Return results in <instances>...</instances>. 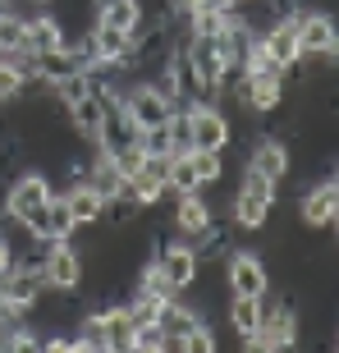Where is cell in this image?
Wrapping results in <instances>:
<instances>
[{
    "mask_svg": "<svg viewBox=\"0 0 339 353\" xmlns=\"http://www.w3.org/2000/svg\"><path fill=\"white\" fill-rule=\"evenodd\" d=\"M188 157H193V170H197V183H202V188L225 179V152H188Z\"/></svg>",
    "mask_w": 339,
    "mask_h": 353,
    "instance_id": "19",
    "label": "cell"
},
{
    "mask_svg": "<svg viewBox=\"0 0 339 353\" xmlns=\"http://www.w3.org/2000/svg\"><path fill=\"white\" fill-rule=\"evenodd\" d=\"M14 10V5H10V0H0V14H10Z\"/></svg>",
    "mask_w": 339,
    "mask_h": 353,
    "instance_id": "23",
    "label": "cell"
},
{
    "mask_svg": "<svg viewBox=\"0 0 339 353\" xmlns=\"http://www.w3.org/2000/svg\"><path fill=\"white\" fill-rule=\"evenodd\" d=\"M220 280L225 294H248V299H261L271 289V271H266V257L248 248H229L220 262Z\"/></svg>",
    "mask_w": 339,
    "mask_h": 353,
    "instance_id": "2",
    "label": "cell"
},
{
    "mask_svg": "<svg viewBox=\"0 0 339 353\" xmlns=\"http://www.w3.org/2000/svg\"><path fill=\"white\" fill-rule=\"evenodd\" d=\"M275 188H280V183H271L266 174L243 170V183H238L234 202H229V221H234V230H243V234L266 230V221L275 216Z\"/></svg>",
    "mask_w": 339,
    "mask_h": 353,
    "instance_id": "1",
    "label": "cell"
},
{
    "mask_svg": "<svg viewBox=\"0 0 339 353\" xmlns=\"http://www.w3.org/2000/svg\"><path fill=\"white\" fill-rule=\"evenodd\" d=\"M41 294H46V275L37 266H10V271L0 275V299L10 303V307H23V316Z\"/></svg>",
    "mask_w": 339,
    "mask_h": 353,
    "instance_id": "10",
    "label": "cell"
},
{
    "mask_svg": "<svg viewBox=\"0 0 339 353\" xmlns=\"http://www.w3.org/2000/svg\"><path fill=\"white\" fill-rule=\"evenodd\" d=\"M60 197H65V207H69V216H74V225H96L101 221V211H105V202L96 193H92L83 179H74V183H65L60 188Z\"/></svg>",
    "mask_w": 339,
    "mask_h": 353,
    "instance_id": "16",
    "label": "cell"
},
{
    "mask_svg": "<svg viewBox=\"0 0 339 353\" xmlns=\"http://www.w3.org/2000/svg\"><path fill=\"white\" fill-rule=\"evenodd\" d=\"M298 19V51L302 60H335L339 51V23L330 19L326 10H289Z\"/></svg>",
    "mask_w": 339,
    "mask_h": 353,
    "instance_id": "3",
    "label": "cell"
},
{
    "mask_svg": "<svg viewBox=\"0 0 339 353\" xmlns=\"http://www.w3.org/2000/svg\"><path fill=\"white\" fill-rule=\"evenodd\" d=\"M257 41H261V51L271 55L280 69H298V60H302V51H298V19L294 14H280V19H271V23L257 32Z\"/></svg>",
    "mask_w": 339,
    "mask_h": 353,
    "instance_id": "7",
    "label": "cell"
},
{
    "mask_svg": "<svg viewBox=\"0 0 339 353\" xmlns=\"http://www.w3.org/2000/svg\"><path fill=\"white\" fill-rule=\"evenodd\" d=\"M32 5H37V10H46V5H55V0H32Z\"/></svg>",
    "mask_w": 339,
    "mask_h": 353,
    "instance_id": "24",
    "label": "cell"
},
{
    "mask_svg": "<svg viewBox=\"0 0 339 353\" xmlns=\"http://www.w3.org/2000/svg\"><path fill=\"white\" fill-rule=\"evenodd\" d=\"M138 133H143V129H138L124 110H105L101 129H96V138H92V152H101V157H119L124 147L138 143Z\"/></svg>",
    "mask_w": 339,
    "mask_h": 353,
    "instance_id": "14",
    "label": "cell"
},
{
    "mask_svg": "<svg viewBox=\"0 0 339 353\" xmlns=\"http://www.w3.org/2000/svg\"><path fill=\"white\" fill-rule=\"evenodd\" d=\"M156 271L165 275V285L174 289V294H183V289L197 280V271H202V262H197V252L183 243V239H170V243H156Z\"/></svg>",
    "mask_w": 339,
    "mask_h": 353,
    "instance_id": "8",
    "label": "cell"
},
{
    "mask_svg": "<svg viewBox=\"0 0 339 353\" xmlns=\"http://www.w3.org/2000/svg\"><path fill=\"white\" fill-rule=\"evenodd\" d=\"M69 32L60 23V14L51 10H37V14H23V51L37 55V51H55V46H65Z\"/></svg>",
    "mask_w": 339,
    "mask_h": 353,
    "instance_id": "11",
    "label": "cell"
},
{
    "mask_svg": "<svg viewBox=\"0 0 339 353\" xmlns=\"http://www.w3.org/2000/svg\"><path fill=\"white\" fill-rule=\"evenodd\" d=\"M143 19H147L143 0H115V5L96 10V23H110V28H119V32H129V37L143 28Z\"/></svg>",
    "mask_w": 339,
    "mask_h": 353,
    "instance_id": "17",
    "label": "cell"
},
{
    "mask_svg": "<svg viewBox=\"0 0 339 353\" xmlns=\"http://www.w3.org/2000/svg\"><path fill=\"white\" fill-rule=\"evenodd\" d=\"M105 5H115V0H92V10H105Z\"/></svg>",
    "mask_w": 339,
    "mask_h": 353,
    "instance_id": "22",
    "label": "cell"
},
{
    "mask_svg": "<svg viewBox=\"0 0 339 353\" xmlns=\"http://www.w3.org/2000/svg\"><path fill=\"white\" fill-rule=\"evenodd\" d=\"M188 110V129H193V152H225L234 147V124L216 101H197L183 105Z\"/></svg>",
    "mask_w": 339,
    "mask_h": 353,
    "instance_id": "4",
    "label": "cell"
},
{
    "mask_svg": "<svg viewBox=\"0 0 339 353\" xmlns=\"http://www.w3.org/2000/svg\"><path fill=\"white\" fill-rule=\"evenodd\" d=\"M105 110H110V105L101 101V92H96V88H88V92L79 97V101H69V105H65L69 129L79 133L83 143H92V138H96V129H101V119H105Z\"/></svg>",
    "mask_w": 339,
    "mask_h": 353,
    "instance_id": "15",
    "label": "cell"
},
{
    "mask_svg": "<svg viewBox=\"0 0 339 353\" xmlns=\"http://www.w3.org/2000/svg\"><path fill=\"white\" fill-rule=\"evenodd\" d=\"M10 266H14V252H10V243H5V239H0V275L10 271Z\"/></svg>",
    "mask_w": 339,
    "mask_h": 353,
    "instance_id": "21",
    "label": "cell"
},
{
    "mask_svg": "<svg viewBox=\"0 0 339 353\" xmlns=\"http://www.w3.org/2000/svg\"><path fill=\"white\" fill-rule=\"evenodd\" d=\"M170 202H174V234L179 239L202 234V230L216 221V211H211V202L202 197V188H193V193H174Z\"/></svg>",
    "mask_w": 339,
    "mask_h": 353,
    "instance_id": "13",
    "label": "cell"
},
{
    "mask_svg": "<svg viewBox=\"0 0 339 353\" xmlns=\"http://www.w3.org/2000/svg\"><path fill=\"white\" fill-rule=\"evenodd\" d=\"M298 221H302V230H316V234L339 225V179L335 174L307 183L298 193Z\"/></svg>",
    "mask_w": 339,
    "mask_h": 353,
    "instance_id": "5",
    "label": "cell"
},
{
    "mask_svg": "<svg viewBox=\"0 0 339 353\" xmlns=\"http://www.w3.org/2000/svg\"><path fill=\"white\" fill-rule=\"evenodd\" d=\"M46 234L51 239H69L74 234V216H69V207H65L60 193H51V202H46Z\"/></svg>",
    "mask_w": 339,
    "mask_h": 353,
    "instance_id": "20",
    "label": "cell"
},
{
    "mask_svg": "<svg viewBox=\"0 0 339 353\" xmlns=\"http://www.w3.org/2000/svg\"><path fill=\"white\" fill-rule=\"evenodd\" d=\"M119 110H124V115H129L138 129H152V124H165V119L174 115L179 105L170 101V97H165V92H161L152 79H133L129 88H124V105H119Z\"/></svg>",
    "mask_w": 339,
    "mask_h": 353,
    "instance_id": "6",
    "label": "cell"
},
{
    "mask_svg": "<svg viewBox=\"0 0 339 353\" xmlns=\"http://www.w3.org/2000/svg\"><path fill=\"white\" fill-rule=\"evenodd\" d=\"M41 275H46V289H65V294H74L79 280H83V248L69 243V239H55L51 252H46V262H41Z\"/></svg>",
    "mask_w": 339,
    "mask_h": 353,
    "instance_id": "9",
    "label": "cell"
},
{
    "mask_svg": "<svg viewBox=\"0 0 339 353\" xmlns=\"http://www.w3.org/2000/svg\"><path fill=\"white\" fill-rule=\"evenodd\" d=\"M243 170H257V174H266L271 183H285V174H289L285 138H252V143H248V165H243Z\"/></svg>",
    "mask_w": 339,
    "mask_h": 353,
    "instance_id": "12",
    "label": "cell"
},
{
    "mask_svg": "<svg viewBox=\"0 0 339 353\" xmlns=\"http://www.w3.org/2000/svg\"><path fill=\"white\" fill-rule=\"evenodd\" d=\"M234 5H248V0H234Z\"/></svg>",
    "mask_w": 339,
    "mask_h": 353,
    "instance_id": "25",
    "label": "cell"
},
{
    "mask_svg": "<svg viewBox=\"0 0 339 353\" xmlns=\"http://www.w3.org/2000/svg\"><path fill=\"white\" fill-rule=\"evenodd\" d=\"M129 353H165V330H161L156 316H147V321H133Z\"/></svg>",
    "mask_w": 339,
    "mask_h": 353,
    "instance_id": "18",
    "label": "cell"
}]
</instances>
